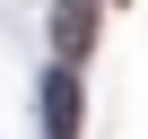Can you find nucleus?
<instances>
[{
	"instance_id": "nucleus-1",
	"label": "nucleus",
	"mask_w": 148,
	"mask_h": 139,
	"mask_svg": "<svg viewBox=\"0 0 148 139\" xmlns=\"http://www.w3.org/2000/svg\"><path fill=\"white\" fill-rule=\"evenodd\" d=\"M87 44H96V0H52V61L79 70Z\"/></svg>"
},
{
	"instance_id": "nucleus-2",
	"label": "nucleus",
	"mask_w": 148,
	"mask_h": 139,
	"mask_svg": "<svg viewBox=\"0 0 148 139\" xmlns=\"http://www.w3.org/2000/svg\"><path fill=\"white\" fill-rule=\"evenodd\" d=\"M44 113H52V139L79 130V70H61L52 61V87H44Z\"/></svg>"
}]
</instances>
